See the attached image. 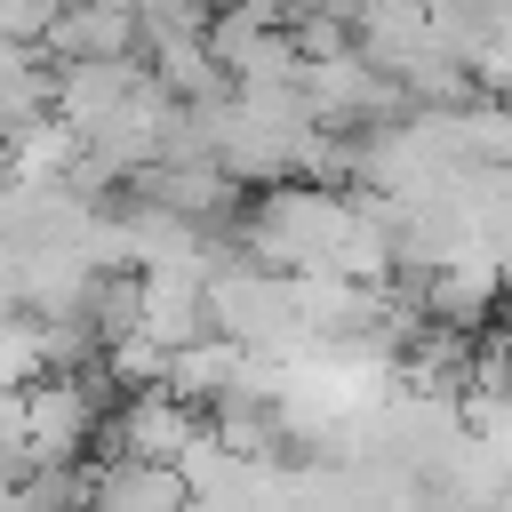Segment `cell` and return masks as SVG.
Listing matches in <instances>:
<instances>
[{
  "instance_id": "cell-1",
  "label": "cell",
  "mask_w": 512,
  "mask_h": 512,
  "mask_svg": "<svg viewBox=\"0 0 512 512\" xmlns=\"http://www.w3.org/2000/svg\"><path fill=\"white\" fill-rule=\"evenodd\" d=\"M200 432H208L200 408H184L176 392H128L112 408V424H104V440H112L120 464H184Z\"/></svg>"
}]
</instances>
